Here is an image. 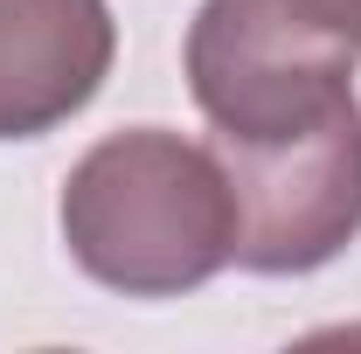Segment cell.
<instances>
[{
    "label": "cell",
    "instance_id": "cell-1",
    "mask_svg": "<svg viewBox=\"0 0 361 354\" xmlns=\"http://www.w3.org/2000/svg\"><path fill=\"white\" fill-rule=\"evenodd\" d=\"M56 222L70 264L126 299L202 292L236 250V195L216 146L167 126L104 133L63 174Z\"/></svg>",
    "mask_w": 361,
    "mask_h": 354
},
{
    "label": "cell",
    "instance_id": "cell-2",
    "mask_svg": "<svg viewBox=\"0 0 361 354\" xmlns=\"http://www.w3.org/2000/svg\"><path fill=\"white\" fill-rule=\"evenodd\" d=\"M180 70L209 139L306 133L355 97L361 0H202Z\"/></svg>",
    "mask_w": 361,
    "mask_h": 354
},
{
    "label": "cell",
    "instance_id": "cell-3",
    "mask_svg": "<svg viewBox=\"0 0 361 354\" xmlns=\"http://www.w3.org/2000/svg\"><path fill=\"white\" fill-rule=\"evenodd\" d=\"M236 195L229 264L306 278L361 236V97L285 139H209Z\"/></svg>",
    "mask_w": 361,
    "mask_h": 354
},
{
    "label": "cell",
    "instance_id": "cell-4",
    "mask_svg": "<svg viewBox=\"0 0 361 354\" xmlns=\"http://www.w3.org/2000/svg\"><path fill=\"white\" fill-rule=\"evenodd\" d=\"M118 63L104 0H0V139L70 126Z\"/></svg>",
    "mask_w": 361,
    "mask_h": 354
}]
</instances>
